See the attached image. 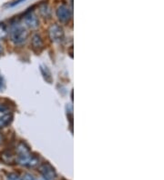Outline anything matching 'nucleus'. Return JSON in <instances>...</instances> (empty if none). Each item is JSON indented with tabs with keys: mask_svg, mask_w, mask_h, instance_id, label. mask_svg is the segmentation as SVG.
<instances>
[{
	"mask_svg": "<svg viewBox=\"0 0 164 180\" xmlns=\"http://www.w3.org/2000/svg\"><path fill=\"white\" fill-rule=\"evenodd\" d=\"M3 54V47L1 46V44H0V56H1Z\"/></svg>",
	"mask_w": 164,
	"mask_h": 180,
	"instance_id": "17",
	"label": "nucleus"
},
{
	"mask_svg": "<svg viewBox=\"0 0 164 180\" xmlns=\"http://www.w3.org/2000/svg\"><path fill=\"white\" fill-rule=\"evenodd\" d=\"M25 180H35L33 175H31L30 174H26L25 175Z\"/></svg>",
	"mask_w": 164,
	"mask_h": 180,
	"instance_id": "15",
	"label": "nucleus"
},
{
	"mask_svg": "<svg viewBox=\"0 0 164 180\" xmlns=\"http://www.w3.org/2000/svg\"><path fill=\"white\" fill-rule=\"evenodd\" d=\"M31 46L34 51L36 52H40L43 47H44V42L40 35L38 34H34L31 39Z\"/></svg>",
	"mask_w": 164,
	"mask_h": 180,
	"instance_id": "9",
	"label": "nucleus"
},
{
	"mask_svg": "<svg viewBox=\"0 0 164 180\" xmlns=\"http://www.w3.org/2000/svg\"><path fill=\"white\" fill-rule=\"evenodd\" d=\"M38 12L44 19H50L52 17V8L48 2H41L38 5Z\"/></svg>",
	"mask_w": 164,
	"mask_h": 180,
	"instance_id": "8",
	"label": "nucleus"
},
{
	"mask_svg": "<svg viewBox=\"0 0 164 180\" xmlns=\"http://www.w3.org/2000/svg\"><path fill=\"white\" fill-rule=\"evenodd\" d=\"M56 16H57V18L59 19V21L60 23L66 24V23H69L71 20L72 12L67 5L60 4L56 9Z\"/></svg>",
	"mask_w": 164,
	"mask_h": 180,
	"instance_id": "3",
	"label": "nucleus"
},
{
	"mask_svg": "<svg viewBox=\"0 0 164 180\" xmlns=\"http://www.w3.org/2000/svg\"><path fill=\"white\" fill-rule=\"evenodd\" d=\"M24 0H16V1H14L12 4H10L9 5V7H15V6H17V5H18V4H20L21 2H23Z\"/></svg>",
	"mask_w": 164,
	"mask_h": 180,
	"instance_id": "14",
	"label": "nucleus"
},
{
	"mask_svg": "<svg viewBox=\"0 0 164 180\" xmlns=\"http://www.w3.org/2000/svg\"><path fill=\"white\" fill-rule=\"evenodd\" d=\"M8 36V27L5 23H0V39H4Z\"/></svg>",
	"mask_w": 164,
	"mask_h": 180,
	"instance_id": "11",
	"label": "nucleus"
},
{
	"mask_svg": "<svg viewBox=\"0 0 164 180\" xmlns=\"http://www.w3.org/2000/svg\"><path fill=\"white\" fill-rule=\"evenodd\" d=\"M7 180H23L17 174H9L7 177Z\"/></svg>",
	"mask_w": 164,
	"mask_h": 180,
	"instance_id": "12",
	"label": "nucleus"
},
{
	"mask_svg": "<svg viewBox=\"0 0 164 180\" xmlns=\"http://www.w3.org/2000/svg\"><path fill=\"white\" fill-rule=\"evenodd\" d=\"M39 171L46 178V180H55L57 177V173L53 166L49 163H44L39 166Z\"/></svg>",
	"mask_w": 164,
	"mask_h": 180,
	"instance_id": "7",
	"label": "nucleus"
},
{
	"mask_svg": "<svg viewBox=\"0 0 164 180\" xmlns=\"http://www.w3.org/2000/svg\"><path fill=\"white\" fill-rule=\"evenodd\" d=\"M3 142H4V136L1 133H0V146L3 144Z\"/></svg>",
	"mask_w": 164,
	"mask_h": 180,
	"instance_id": "16",
	"label": "nucleus"
},
{
	"mask_svg": "<svg viewBox=\"0 0 164 180\" xmlns=\"http://www.w3.org/2000/svg\"><path fill=\"white\" fill-rule=\"evenodd\" d=\"M49 36L53 42L59 43L64 38V30L59 25L53 24L49 28Z\"/></svg>",
	"mask_w": 164,
	"mask_h": 180,
	"instance_id": "6",
	"label": "nucleus"
},
{
	"mask_svg": "<svg viewBox=\"0 0 164 180\" xmlns=\"http://www.w3.org/2000/svg\"><path fill=\"white\" fill-rule=\"evenodd\" d=\"M28 38V32L23 26H21L18 23H14L11 26L10 39L15 45L20 46L24 44L27 41Z\"/></svg>",
	"mask_w": 164,
	"mask_h": 180,
	"instance_id": "2",
	"label": "nucleus"
},
{
	"mask_svg": "<svg viewBox=\"0 0 164 180\" xmlns=\"http://www.w3.org/2000/svg\"><path fill=\"white\" fill-rule=\"evenodd\" d=\"M1 160L8 165H11L15 162V156L10 151H4L1 154Z\"/></svg>",
	"mask_w": 164,
	"mask_h": 180,
	"instance_id": "10",
	"label": "nucleus"
},
{
	"mask_svg": "<svg viewBox=\"0 0 164 180\" xmlns=\"http://www.w3.org/2000/svg\"><path fill=\"white\" fill-rule=\"evenodd\" d=\"M17 154H18V161L20 165L28 166V167H35L38 165V158L32 155L30 152L29 147L23 142L18 143L17 146Z\"/></svg>",
	"mask_w": 164,
	"mask_h": 180,
	"instance_id": "1",
	"label": "nucleus"
},
{
	"mask_svg": "<svg viewBox=\"0 0 164 180\" xmlns=\"http://www.w3.org/2000/svg\"><path fill=\"white\" fill-rule=\"evenodd\" d=\"M4 87H5V82H4V79H3V77H0V92L3 91Z\"/></svg>",
	"mask_w": 164,
	"mask_h": 180,
	"instance_id": "13",
	"label": "nucleus"
},
{
	"mask_svg": "<svg viewBox=\"0 0 164 180\" xmlns=\"http://www.w3.org/2000/svg\"><path fill=\"white\" fill-rule=\"evenodd\" d=\"M33 8H34L28 9V11L24 14L23 19H24L25 25L28 28H29L30 29H37L39 27V20H38V16L33 12L32 10Z\"/></svg>",
	"mask_w": 164,
	"mask_h": 180,
	"instance_id": "5",
	"label": "nucleus"
},
{
	"mask_svg": "<svg viewBox=\"0 0 164 180\" xmlns=\"http://www.w3.org/2000/svg\"><path fill=\"white\" fill-rule=\"evenodd\" d=\"M13 119V115L9 107L5 104H0V128L8 126Z\"/></svg>",
	"mask_w": 164,
	"mask_h": 180,
	"instance_id": "4",
	"label": "nucleus"
}]
</instances>
